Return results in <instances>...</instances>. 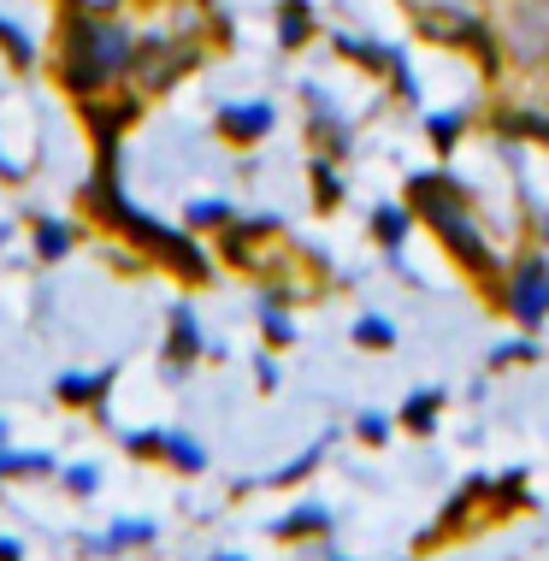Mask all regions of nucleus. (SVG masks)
<instances>
[{
  "label": "nucleus",
  "instance_id": "f257e3e1",
  "mask_svg": "<svg viewBox=\"0 0 549 561\" xmlns=\"http://www.w3.org/2000/svg\"><path fill=\"white\" fill-rule=\"evenodd\" d=\"M402 202H408V214H414V225H425V231L437 237V249H444L484 296H496L508 261H502L496 242L484 237L479 214H472V190L461 184V178L455 172H414Z\"/></svg>",
  "mask_w": 549,
  "mask_h": 561
},
{
  "label": "nucleus",
  "instance_id": "f03ea898",
  "mask_svg": "<svg viewBox=\"0 0 549 561\" xmlns=\"http://www.w3.org/2000/svg\"><path fill=\"white\" fill-rule=\"evenodd\" d=\"M130 54H136V30L118 19V12H83V7L59 12L54 83L66 89L71 101H95V95L125 89Z\"/></svg>",
  "mask_w": 549,
  "mask_h": 561
},
{
  "label": "nucleus",
  "instance_id": "7ed1b4c3",
  "mask_svg": "<svg viewBox=\"0 0 549 561\" xmlns=\"http://www.w3.org/2000/svg\"><path fill=\"white\" fill-rule=\"evenodd\" d=\"M531 473L521 467V473H502V479H461V491L444 503V514H437L432 526L414 538V556H437L449 550V543H461L467 533H479V526H502L508 514H526L531 508Z\"/></svg>",
  "mask_w": 549,
  "mask_h": 561
},
{
  "label": "nucleus",
  "instance_id": "20e7f679",
  "mask_svg": "<svg viewBox=\"0 0 549 561\" xmlns=\"http://www.w3.org/2000/svg\"><path fill=\"white\" fill-rule=\"evenodd\" d=\"M207 59V48H202V36L195 30H183V24H172V30H142L136 36V54H130V89L142 101H160V95H172V89L190 78L195 66Z\"/></svg>",
  "mask_w": 549,
  "mask_h": 561
},
{
  "label": "nucleus",
  "instance_id": "39448f33",
  "mask_svg": "<svg viewBox=\"0 0 549 561\" xmlns=\"http://www.w3.org/2000/svg\"><path fill=\"white\" fill-rule=\"evenodd\" d=\"M502 66L549 71V0H479Z\"/></svg>",
  "mask_w": 549,
  "mask_h": 561
},
{
  "label": "nucleus",
  "instance_id": "423d86ee",
  "mask_svg": "<svg viewBox=\"0 0 549 561\" xmlns=\"http://www.w3.org/2000/svg\"><path fill=\"white\" fill-rule=\"evenodd\" d=\"M414 30L437 48H461V54H479L484 78L502 71V54L484 30V12L479 7H461V0H414Z\"/></svg>",
  "mask_w": 549,
  "mask_h": 561
},
{
  "label": "nucleus",
  "instance_id": "0eeeda50",
  "mask_svg": "<svg viewBox=\"0 0 549 561\" xmlns=\"http://www.w3.org/2000/svg\"><path fill=\"white\" fill-rule=\"evenodd\" d=\"M496 296H502V313H508L521 331H538L549 320V249H531L521 254V261H508V272H502V284H496Z\"/></svg>",
  "mask_w": 549,
  "mask_h": 561
},
{
  "label": "nucleus",
  "instance_id": "6e6552de",
  "mask_svg": "<svg viewBox=\"0 0 549 561\" xmlns=\"http://www.w3.org/2000/svg\"><path fill=\"white\" fill-rule=\"evenodd\" d=\"M125 444V455H136V461H160V467H172V473L183 479H195V473H207V449L195 444L190 432H130V437H118Z\"/></svg>",
  "mask_w": 549,
  "mask_h": 561
},
{
  "label": "nucleus",
  "instance_id": "1a4fd4ad",
  "mask_svg": "<svg viewBox=\"0 0 549 561\" xmlns=\"http://www.w3.org/2000/svg\"><path fill=\"white\" fill-rule=\"evenodd\" d=\"M207 355V343H202V325H195V308L190 301H172L165 308V348H160V378L165 385H183L190 378V367Z\"/></svg>",
  "mask_w": 549,
  "mask_h": 561
},
{
  "label": "nucleus",
  "instance_id": "9d476101",
  "mask_svg": "<svg viewBox=\"0 0 549 561\" xmlns=\"http://www.w3.org/2000/svg\"><path fill=\"white\" fill-rule=\"evenodd\" d=\"M213 130H219L231 148H254V142H266V136L278 130V107H272V101H231V107L213 113Z\"/></svg>",
  "mask_w": 549,
  "mask_h": 561
},
{
  "label": "nucleus",
  "instance_id": "9b49d317",
  "mask_svg": "<svg viewBox=\"0 0 549 561\" xmlns=\"http://www.w3.org/2000/svg\"><path fill=\"white\" fill-rule=\"evenodd\" d=\"M331 526H338V520H331V508L319 503V496H301V503L284 508L266 533L278 538V543H313V538H331Z\"/></svg>",
  "mask_w": 549,
  "mask_h": 561
},
{
  "label": "nucleus",
  "instance_id": "f8f14e48",
  "mask_svg": "<svg viewBox=\"0 0 549 561\" xmlns=\"http://www.w3.org/2000/svg\"><path fill=\"white\" fill-rule=\"evenodd\" d=\"M155 533H160V526L148 520V514H142V520H136V514H125V520H113L101 538H83L78 550L95 556V561H106V556H125V550H148V543H155Z\"/></svg>",
  "mask_w": 549,
  "mask_h": 561
},
{
  "label": "nucleus",
  "instance_id": "ddd939ff",
  "mask_svg": "<svg viewBox=\"0 0 549 561\" xmlns=\"http://www.w3.org/2000/svg\"><path fill=\"white\" fill-rule=\"evenodd\" d=\"M118 378V367L101 373H59L54 378V402L59 408H89V414H106V385Z\"/></svg>",
  "mask_w": 549,
  "mask_h": 561
},
{
  "label": "nucleus",
  "instance_id": "4468645a",
  "mask_svg": "<svg viewBox=\"0 0 549 561\" xmlns=\"http://www.w3.org/2000/svg\"><path fill=\"white\" fill-rule=\"evenodd\" d=\"M301 101H308V125H313V154L343 160V154H348V125H343V113H331L325 95H319L313 83L301 89Z\"/></svg>",
  "mask_w": 549,
  "mask_h": 561
},
{
  "label": "nucleus",
  "instance_id": "2eb2a0df",
  "mask_svg": "<svg viewBox=\"0 0 549 561\" xmlns=\"http://www.w3.org/2000/svg\"><path fill=\"white\" fill-rule=\"evenodd\" d=\"M444 408H449V390L444 385H420V390H408L402 408H396V426H402L408 437H432L437 420H444Z\"/></svg>",
  "mask_w": 549,
  "mask_h": 561
},
{
  "label": "nucleus",
  "instance_id": "dca6fc26",
  "mask_svg": "<svg viewBox=\"0 0 549 561\" xmlns=\"http://www.w3.org/2000/svg\"><path fill=\"white\" fill-rule=\"evenodd\" d=\"M331 437H338V432H325V437H313V444H308V449H301V455H296V461H284V467H278V473H266V479H254V484H242V491H284V484H301V479H313V473H319V461H325V455H331Z\"/></svg>",
  "mask_w": 549,
  "mask_h": 561
},
{
  "label": "nucleus",
  "instance_id": "f3484780",
  "mask_svg": "<svg viewBox=\"0 0 549 561\" xmlns=\"http://www.w3.org/2000/svg\"><path fill=\"white\" fill-rule=\"evenodd\" d=\"M366 225H373V242H378L385 254H402L408 237H414V214H408V202H378Z\"/></svg>",
  "mask_w": 549,
  "mask_h": 561
},
{
  "label": "nucleus",
  "instance_id": "a211bd4d",
  "mask_svg": "<svg viewBox=\"0 0 549 561\" xmlns=\"http://www.w3.org/2000/svg\"><path fill=\"white\" fill-rule=\"evenodd\" d=\"M59 473V461L48 449H0V484H12V479H54Z\"/></svg>",
  "mask_w": 549,
  "mask_h": 561
},
{
  "label": "nucleus",
  "instance_id": "6ab92c4d",
  "mask_svg": "<svg viewBox=\"0 0 549 561\" xmlns=\"http://www.w3.org/2000/svg\"><path fill=\"white\" fill-rule=\"evenodd\" d=\"M30 249H36V261H66L78 249V231L66 219H30Z\"/></svg>",
  "mask_w": 549,
  "mask_h": 561
},
{
  "label": "nucleus",
  "instance_id": "aec40b11",
  "mask_svg": "<svg viewBox=\"0 0 549 561\" xmlns=\"http://www.w3.org/2000/svg\"><path fill=\"white\" fill-rule=\"evenodd\" d=\"M231 219H237V202H219V195H207V202H190V207H183V231H190V237H207V231L219 237Z\"/></svg>",
  "mask_w": 549,
  "mask_h": 561
},
{
  "label": "nucleus",
  "instance_id": "412c9836",
  "mask_svg": "<svg viewBox=\"0 0 549 561\" xmlns=\"http://www.w3.org/2000/svg\"><path fill=\"white\" fill-rule=\"evenodd\" d=\"M254 313H261L266 348H272V355H284V348L296 343V320H289V313H284V301L272 296V290H261V301H254Z\"/></svg>",
  "mask_w": 549,
  "mask_h": 561
},
{
  "label": "nucleus",
  "instance_id": "4be33fe9",
  "mask_svg": "<svg viewBox=\"0 0 549 561\" xmlns=\"http://www.w3.org/2000/svg\"><path fill=\"white\" fill-rule=\"evenodd\" d=\"M313 30H319V24H313V7H308V0H284V7H278V42H284L289 54L308 48Z\"/></svg>",
  "mask_w": 549,
  "mask_h": 561
},
{
  "label": "nucleus",
  "instance_id": "5701e85b",
  "mask_svg": "<svg viewBox=\"0 0 549 561\" xmlns=\"http://www.w3.org/2000/svg\"><path fill=\"white\" fill-rule=\"evenodd\" d=\"M313 207L319 214H338L343 207V178H338V160H325V154H313Z\"/></svg>",
  "mask_w": 549,
  "mask_h": 561
},
{
  "label": "nucleus",
  "instance_id": "b1692460",
  "mask_svg": "<svg viewBox=\"0 0 549 561\" xmlns=\"http://www.w3.org/2000/svg\"><path fill=\"white\" fill-rule=\"evenodd\" d=\"M348 337H355V348H366V355H390V348H396V325L385 320V313H361V320L348 325Z\"/></svg>",
  "mask_w": 549,
  "mask_h": 561
},
{
  "label": "nucleus",
  "instance_id": "393cba45",
  "mask_svg": "<svg viewBox=\"0 0 549 561\" xmlns=\"http://www.w3.org/2000/svg\"><path fill=\"white\" fill-rule=\"evenodd\" d=\"M472 125V107H455V113H425V136L437 142V154H455L461 130Z\"/></svg>",
  "mask_w": 549,
  "mask_h": 561
},
{
  "label": "nucleus",
  "instance_id": "a878e982",
  "mask_svg": "<svg viewBox=\"0 0 549 561\" xmlns=\"http://www.w3.org/2000/svg\"><path fill=\"white\" fill-rule=\"evenodd\" d=\"M544 348L531 343V331H521V337L514 343H502V348H491V373H508V367H531V360H538Z\"/></svg>",
  "mask_w": 549,
  "mask_h": 561
},
{
  "label": "nucleus",
  "instance_id": "bb28decb",
  "mask_svg": "<svg viewBox=\"0 0 549 561\" xmlns=\"http://www.w3.org/2000/svg\"><path fill=\"white\" fill-rule=\"evenodd\" d=\"M390 432H396V414H378V408H361V414H355V437L366 449H385Z\"/></svg>",
  "mask_w": 549,
  "mask_h": 561
},
{
  "label": "nucleus",
  "instance_id": "cd10ccee",
  "mask_svg": "<svg viewBox=\"0 0 549 561\" xmlns=\"http://www.w3.org/2000/svg\"><path fill=\"white\" fill-rule=\"evenodd\" d=\"M0 48H7L12 71H30V66H36V42H30V36H24V30L12 24V19H0Z\"/></svg>",
  "mask_w": 549,
  "mask_h": 561
},
{
  "label": "nucleus",
  "instance_id": "c85d7f7f",
  "mask_svg": "<svg viewBox=\"0 0 549 561\" xmlns=\"http://www.w3.org/2000/svg\"><path fill=\"white\" fill-rule=\"evenodd\" d=\"M54 479L66 484L71 496H95V491H101V467H95V461H78V467H59Z\"/></svg>",
  "mask_w": 549,
  "mask_h": 561
},
{
  "label": "nucleus",
  "instance_id": "c756f323",
  "mask_svg": "<svg viewBox=\"0 0 549 561\" xmlns=\"http://www.w3.org/2000/svg\"><path fill=\"white\" fill-rule=\"evenodd\" d=\"M254 385H261L266 397H272V390H278V360H272V348H266L261 360H254Z\"/></svg>",
  "mask_w": 549,
  "mask_h": 561
},
{
  "label": "nucleus",
  "instance_id": "7c9ffc66",
  "mask_svg": "<svg viewBox=\"0 0 549 561\" xmlns=\"http://www.w3.org/2000/svg\"><path fill=\"white\" fill-rule=\"evenodd\" d=\"M66 7H83V12H118V7H130V0H66Z\"/></svg>",
  "mask_w": 549,
  "mask_h": 561
},
{
  "label": "nucleus",
  "instance_id": "2f4dec72",
  "mask_svg": "<svg viewBox=\"0 0 549 561\" xmlns=\"http://www.w3.org/2000/svg\"><path fill=\"white\" fill-rule=\"evenodd\" d=\"M0 561H24V543L19 538H0Z\"/></svg>",
  "mask_w": 549,
  "mask_h": 561
},
{
  "label": "nucleus",
  "instance_id": "473e14b6",
  "mask_svg": "<svg viewBox=\"0 0 549 561\" xmlns=\"http://www.w3.org/2000/svg\"><path fill=\"white\" fill-rule=\"evenodd\" d=\"M213 561H249V556H237V550H219V556H213Z\"/></svg>",
  "mask_w": 549,
  "mask_h": 561
},
{
  "label": "nucleus",
  "instance_id": "72a5a7b5",
  "mask_svg": "<svg viewBox=\"0 0 549 561\" xmlns=\"http://www.w3.org/2000/svg\"><path fill=\"white\" fill-rule=\"evenodd\" d=\"M12 444V426H7V420H0V449H7Z\"/></svg>",
  "mask_w": 549,
  "mask_h": 561
},
{
  "label": "nucleus",
  "instance_id": "f704fd0d",
  "mask_svg": "<svg viewBox=\"0 0 549 561\" xmlns=\"http://www.w3.org/2000/svg\"><path fill=\"white\" fill-rule=\"evenodd\" d=\"M331 561H348V556H331Z\"/></svg>",
  "mask_w": 549,
  "mask_h": 561
}]
</instances>
